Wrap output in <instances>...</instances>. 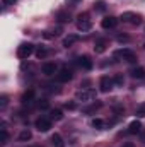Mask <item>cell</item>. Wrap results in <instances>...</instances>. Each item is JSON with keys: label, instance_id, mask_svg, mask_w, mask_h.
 Wrapping results in <instances>:
<instances>
[{"label": "cell", "instance_id": "cell-1", "mask_svg": "<svg viewBox=\"0 0 145 147\" xmlns=\"http://www.w3.org/2000/svg\"><path fill=\"white\" fill-rule=\"evenodd\" d=\"M75 24H77V28H79L80 31H89V29L92 28V21H91V17H89V14H87V12L79 14V16H77Z\"/></svg>", "mask_w": 145, "mask_h": 147}, {"label": "cell", "instance_id": "cell-2", "mask_svg": "<svg viewBox=\"0 0 145 147\" xmlns=\"http://www.w3.org/2000/svg\"><path fill=\"white\" fill-rule=\"evenodd\" d=\"M33 51H34V46H33L31 43H22V45L17 48V57L22 58V60H26V58H29V57L33 55Z\"/></svg>", "mask_w": 145, "mask_h": 147}, {"label": "cell", "instance_id": "cell-3", "mask_svg": "<svg viewBox=\"0 0 145 147\" xmlns=\"http://www.w3.org/2000/svg\"><path fill=\"white\" fill-rule=\"evenodd\" d=\"M114 57H116V58H123V60L128 62V63H135V62H137V55H135L132 50H128V48H123V50L116 51Z\"/></svg>", "mask_w": 145, "mask_h": 147}, {"label": "cell", "instance_id": "cell-4", "mask_svg": "<svg viewBox=\"0 0 145 147\" xmlns=\"http://www.w3.org/2000/svg\"><path fill=\"white\" fill-rule=\"evenodd\" d=\"M96 99V89H84L80 92H77V101L82 103H91Z\"/></svg>", "mask_w": 145, "mask_h": 147}, {"label": "cell", "instance_id": "cell-5", "mask_svg": "<svg viewBox=\"0 0 145 147\" xmlns=\"http://www.w3.org/2000/svg\"><path fill=\"white\" fill-rule=\"evenodd\" d=\"M119 19H121L123 22H130V24H135V26L142 22V17H140L138 14H135V12H123Z\"/></svg>", "mask_w": 145, "mask_h": 147}, {"label": "cell", "instance_id": "cell-6", "mask_svg": "<svg viewBox=\"0 0 145 147\" xmlns=\"http://www.w3.org/2000/svg\"><path fill=\"white\" fill-rule=\"evenodd\" d=\"M34 127H36L39 132H48L51 128V118H44V116L38 118L36 121H34Z\"/></svg>", "mask_w": 145, "mask_h": 147}, {"label": "cell", "instance_id": "cell-7", "mask_svg": "<svg viewBox=\"0 0 145 147\" xmlns=\"http://www.w3.org/2000/svg\"><path fill=\"white\" fill-rule=\"evenodd\" d=\"M72 77H73V74L70 69H62L60 72L56 74V80L58 82H68V80H72Z\"/></svg>", "mask_w": 145, "mask_h": 147}, {"label": "cell", "instance_id": "cell-8", "mask_svg": "<svg viewBox=\"0 0 145 147\" xmlns=\"http://www.w3.org/2000/svg\"><path fill=\"white\" fill-rule=\"evenodd\" d=\"M113 86H114V80L109 79V77H103L101 82H99V87H101L103 92H109V91L113 89Z\"/></svg>", "mask_w": 145, "mask_h": 147}, {"label": "cell", "instance_id": "cell-9", "mask_svg": "<svg viewBox=\"0 0 145 147\" xmlns=\"http://www.w3.org/2000/svg\"><path fill=\"white\" fill-rule=\"evenodd\" d=\"M116 24H118V19H116V17H113V16L104 17V19L101 21V26H103L104 29H114V28H116Z\"/></svg>", "mask_w": 145, "mask_h": 147}, {"label": "cell", "instance_id": "cell-10", "mask_svg": "<svg viewBox=\"0 0 145 147\" xmlns=\"http://www.w3.org/2000/svg\"><path fill=\"white\" fill-rule=\"evenodd\" d=\"M79 65H80L82 69H85V70H91V69H92V60H91V57H87V55L79 57Z\"/></svg>", "mask_w": 145, "mask_h": 147}, {"label": "cell", "instance_id": "cell-11", "mask_svg": "<svg viewBox=\"0 0 145 147\" xmlns=\"http://www.w3.org/2000/svg\"><path fill=\"white\" fill-rule=\"evenodd\" d=\"M41 70H43L44 75H48V77H50V75H55V74H56V63L48 62V63H44V65H43V69H41Z\"/></svg>", "mask_w": 145, "mask_h": 147}, {"label": "cell", "instance_id": "cell-12", "mask_svg": "<svg viewBox=\"0 0 145 147\" xmlns=\"http://www.w3.org/2000/svg\"><path fill=\"white\" fill-rule=\"evenodd\" d=\"M103 108V103L101 101H94L92 105H89V106H85V108H82V113H85V115H89V113H96L97 110H101Z\"/></svg>", "mask_w": 145, "mask_h": 147}, {"label": "cell", "instance_id": "cell-13", "mask_svg": "<svg viewBox=\"0 0 145 147\" xmlns=\"http://www.w3.org/2000/svg\"><path fill=\"white\" fill-rule=\"evenodd\" d=\"M140 128H142V123H140L138 120H135V121H132V123H130V127H128V134L135 135V134H138V132H140Z\"/></svg>", "mask_w": 145, "mask_h": 147}, {"label": "cell", "instance_id": "cell-14", "mask_svg": "<svg viewBox=\"0 0 145 147\" xmlns=\"http://www.w3.org/2000/svg\"><path fill=\"white\" fill-rule=\"evenodd\" d=\"M50 142H51L55 147H65L62 135H58V134H53V135H51V139H50Z\"/></svg>", "mask_w": 145, "mask_h": 147}, {"label": "cell", "instance_id": "cell-15", "mask_svg": "<svg viewBox=\"0 0 145 147\" xmlns=\"http://www.w3.org/2000/svg\"><path fill=\"white\" fill-rule=\"evenodd\" d=\"M77 41H79V36H77V34H70V36L63 38V43H62V45H63L65 48H68V46H72L73 43H77Z\"/></svg>", "mask_w": 145, "mask_h": 147}, {"label": "cell", "instance_id": "cell-16", "mask_svg": "<svg viewBox=\"0 0 145 147\" xmlns=\"http://www.w3.org/2000/svg\"><path fill=\"white\" fill-rule=\"evenodd\" d=\"M130 74H132L133 79H144L145 77V69L144 67H137V69H133Z\"/></svg>", "mask_w": 145, "mask_h": 147}, {"label": "cell", "instance_id": "cell-17", "mask_svg": "<svg viewBox=\"0 0 145 147\" xmlns=\"http://www.w3.org/2000/svg\"><path fill=\"white\" fill-rule=\"evenodd\" d=\"M31 137H33V134H31V130H28V128H24V130L19 134V140H21V142H28V140H31Z\"/></svg>", "mask_w": 145, "mask_h": 147}, {"label": "cell", "instance_id": "cell-18", "mask_svg": "<svg viewBox=\"0 0 145 147\" xmlns=\"http://www.w3.org/2000/svg\"><path fill=\"white\" fill-rule=\"evenodd\" d=\"M94 51H96V53H104V51H106V41H104V39L97 41L96 46H94Z\"/></svg>", "mask_w": 145, "mask_h": 147}, {"label": "cell", "instance_id": "cell-19", "mask_svg": "<svg viewBox=\"0 0 145 147\" xmlns=\"http://www.w3.org/2000/svg\"><path fill=\"white\" fill-rule=\"evenodd\" d=\"M50 118L58 121V120H62V118H63V111H62V110H51V111H50Z\"/></svg>", "mask_w": 145, "mask_h": 147}, {"label": "cell", "instance_id": "cell-20", "mask_svg": "<svg viewBox=\"0 0 145 147\" xmlns=\"http://www.w3.org/2000/svg\"><path fill=\"white\" fill-rule=\"evenodd\" d=\"M33 96H34V92H33V91H28V92H24V94H22V98H21L22 105H28V103H31Z\"/></svg>", "mask_w": 145, "mask_h": 147}, {"label": "cell", "instance_id": "cell-21", "mask_svg": "<svg viewBox=\"0 0 145 147\" xmlns=\"http://www.w3.org/2000/svg\"><path fill=\"white\" fill-rule=\"evenodd\" d=\"M60 33H62V28H55L53 31H46V33H44V38H48V39H50V38L58 36Z\"/></svg>", "mask_w": 145, "mask_h": 147}, {"label": "cell", "instance_id": "cell-22", "mask_svg": "<svg viewBox=\"0 0 145 147\" xmlns=\"http://www.w3.org/2000/svg\"><path fill=\"white\" fill-rule=\"evenodd\" d=\"M104 125H106V123H104L101 118H94V120H92V127H94V128H99V130H101V128H104Z\"/></svg>", "mask_w": 145, "mask_h": 147}, {"label": "cell", "instance_id": "cell-23", "mask_svg": "<svg viewBox=\"0 0 145 147\" xmlns=\"http://www.w3.org/2000/svg\"><path fill=\"white\" fill-rule=\"evenodd\" d=\"M46 55H48V50H46L44 46H39V48L36 50V57L38 58H44Z\"/></svg>", "mask_w": 145, "mask_h": 147}, {"label": "cell", "instance_id": "cell-24", "mask_svg": "<svg viewBox=\"0 0 145 147\" xmlns=\"http://www.w3.org/2000/svg\"><path fill=\"white\" fill-rule=\"evenodd\" d=\"M58 21H60V22L70 21V14H67V12H58Z\"/></svg>", "mask_w": 145, "mask_h": 147}, {"label": "cell", "instance_id": "cell-25", "mask_svg": "<svg viewBox=\"0 0 145 147\" xmlns=\"http://www.w3.org/2000/svg\"><path fill=\"white\" fill-rule=\"evenodd\" d=\"M7 140H9V134H7V130H5V128H2V140H0V142H2V146H5V144H7Z\"/></svg>", "mask_w": 145, "mask_h": 147}, {"label": "cell", "instance_id": "cell-26", "mask_svg": "<svg viewBox=\"0 0 145 147\" xmlns=\"http://www.w3.org/2000/svg\"><path fill=\"white\" fill-rule=\"evenodd\" d=\"M94 7H96L99 12H104V10H106V7H104V2H97V3H94Z\"/></svg>", "mask_w": 145, "mask_h": 147}, {"label": "cell", "instance_id": "cell-27", "mask_svg": "<svg viewBox=\"0 0 145 147\" xmlns=\"http://www.w3.org/2000/svg\"><path fill=\"white\" fill-rule=\"evenodd\" d=\"M137 116H138V118H144V116H145V105H144V106H140V108L137 110Z\"/></svg>", "mask_w": 145, "mask_h": 147}, {"label": "cell", "instance_id": "cell-28", "mask_svg": "<svg viewBox=\"0 0 145 147\" xmlns=\"http://www.w3.org/2000/svg\"><path fill=\"white\" fill-rule=\"evenodd\" d=\"M123 82H125V80H123V75H116V77H114V84H116V86H123Z\"/></svg>", "mask_w": 145, "mask_h": 147}, {"label": "cell", "instance_id": "cell-29", "mask_svg": "<svg viewBox=\"0 0 145 147\" xmlns=\"http://www.w3.org/2000/svg\"><path fill=\"white\" fill-rule=\"evenodd\" d=\"M38 106H39L41 110H48V106H50V105H48V101H39V103H38Z\"/></svg>", "mask_w": 145, "mask_h": 147}, {"label": "cell", "instance_id": "cell-30", "mask_svg": "<svg viewBox=\"0 0 145 147\" xmlns=\"http://www.w3.org/2000/svg\"><path fill=\"white\" fill-rule=\"evenodd\" d=\"M15 2H17V0H2V5H3V7H9V5H14Z\"/></svg>", "mask_w": 145, "mask_h": 147}, {"label": "cell", "instance_id": "cell-31", "mask_svg": "<svg viewBox=\"0 0 145 147\" xmlns=\"http://www.w3.org/2000/svg\"><path fill=\"white\" fill-rule=\"evenodd\" d=\"M7 101H9V99H7V96H2V98H0V106H2V108H5V106H7Z\"/></svg>", "mask_w": 145, "mask_h": 147}, {"label": "cell", "instance_id": "cell-32", "mask_svg": "<svg viewBox=\"0 0 145 147\" xmlns=\"http://www.w3.org/2000/svg\"><path fill=\"white\" fill-rule=\"evenodd\" d=\"M65 108H67V110H75V108H77V105L70 101V103H65Z\"/></svg>", "mask_w": 145, "mask_h": 147}, {"label": "cell", "instance_id": "cell-33", "mask_svg": "<svg viewBox=\"0 0 145 147\" xmlns=\"http://www.w3.org/2000/svg\"><path fill=\"white\" fill-rule=\"evenodd\" d=\"M118 41H128V36H118Z\"/></svg>", "mask_w": 145, "mask_h": 147}, {"label": "cell", "instance_id": "cell-34", "mask_svg": "<svg viewBox=\"0 0 145 147\" xmlns=\"http://www.w3.org/2000/svg\"><path fill=\"white\" fill-rule=\"evenodd\" d=\"M123 147H135L132 142H126V144H123Z\"/></svg>", "mask_w": 145, "mask_h": 147}, {"label": "cell", "instance_id": "cell-35", "mask_svg": "<svg viewBox=\"0 0 145 147\" xmlns=\"http://www.w3.org/2000/svg\"><path fill=\"white\" fill-rule=\"evenodd\" d=\"M142 140L145 142V134H142Z\"/></svg>", "mask_w": 145, "mask_h": 147}, {"label": "cell", "instance_id": "cell-36", "mask_svg": "<svg viewBox=\"0 0 145 147\" xmlns=\"http://www.w3.org/2000/svg\"><path fill=\"white\" fill-rule=\"evenodd\" d=\"M73 2H77V0H73Z\"/></svg>", "mask_w": 145, "mask_h": 147}, {"label": "cell", "instance_id": "cell-37", "mask_svg": "<svg viewBox=\"0 0 145 147\" xmlns=\"http://www.w3.org/2000/svg\"><path fill=\"white\" fill-rule=\"evenodd\" d=\"M144 46H145V45H144Z\"/></svg>", "mask_w": 145, "mask_h": 147}]
</instances>
